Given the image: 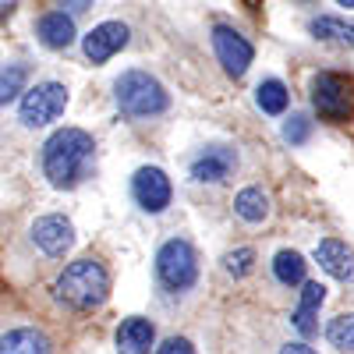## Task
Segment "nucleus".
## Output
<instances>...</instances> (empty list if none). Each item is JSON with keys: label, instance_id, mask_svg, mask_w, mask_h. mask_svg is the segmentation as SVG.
I'll return each instance as SVG.
<instances>
[{"label": "nucleus", "instance_id": "obj_25", "mask_svg": "<svg viewBox=\"0 0 354 354\" xmlns=\"http://www.w3.org/2000/svg\"><path fill=\"white\" fill-rule=\"evenodd\" d=\"M156 354H195V347H192V340H185V337H170V340H163V344L156 347Z\"/></svg>", "mask_w": 354, "mask_h": 354}, {"label": "nucleus", "instance_id": "obj_2", "mask_svg": "<svg viewBox=\"0 0 354 354\" xmlns=\"http://www.w3.org/2000/svg\"><path fill=\"white\" fill-rule=\"evenodd\" d=\"M53 294L57 301H64L75 312H93L106 301L110 294V277L103 270V262L96 259H75L68 262L61 277L53 280Z\"/></svg>", "mask_w": 354, "mask_h": 354}, {"label": "nucleus", "instance_id": "obj_21", "mask_svg": "<svg viewBox=\"0 0 354 354\" xmlns=\"http://www.w3.org/2000/svg\"><path fill=\"white\" fill-rule=\"evenodd\" d=\"M326 340H330L337 351H354V312H340L337 319H330Z\"/></svg>", "mask_w": 354, "mask_h": 354}, {"label": "nucleus", "instance_id": "obj_11", "mask_svg": "<svg viewBox=\"0 0 354 354\" xmlns=\"http://www.w3.org/2000/svg\"><path fill=\"white\" fill-rule=\"evenodd\" d=\"M238 167V153L230 145H205V149L192 160V181L198 185H223Z\"/></svg>", "mask_w": 354, "mask_h": 354}, {"label": "nucleus", "instance_id": "obj_1", "mask_svg": "<svg viewBox=\"0 0 354 354\" xmlns=\"http://www.w3.org/2000/svg\"><path fill=\"white\" fill-rule=\"evenodd\" d=\"M96 160V142L85 128H61L43 145V177L57 192L78 188Z\"/></svg>", "mask_w": 354, "mask_h": 354}, {"label": "nucleus", "instance_id": "obj_7", "mask_svg": "<svg viewBox=\"0 0 354 354\" xmlns=\"http://www.w3.org/2000/svg\"><path fill=\"white\" fill-rule=\"evenodd\" d=\"M213 50H216L220 68L230 78H241L252 68V61H255V46L234 25H213Z\"/></svg>", "mask_w": 354, "mask_h": 354}, {"label": "nucleus", "instance_id": "obj_13", "mask_svg": "<svg viewBox=\"0 0 354 354\" xmlns=\"http://www.w3.org/2000/svg\"><path fill=\"white\" fill-rule=\"evenodd\" d=\"M315 262L322 273H330L333 280H354V252L340 238H322L315 245Z\"/></svg>", "mask_w": 354, "mask_h": 354}, {"label": "nucleus", "instance_id": "obj_16", "mask_svg": "<svg viewBox=\"0 0 354 354\" xmlns=\"http://www.w3.org/2000/svg\"><path fill=\"white\" fill-rule=\"evenodd\" d=\"M273 277L283 283V287H301L308 280V262L301 252H294V248H280L273 255Z\"/></svg>", "mask_w": 354, "mask_h": 354}, {"label": "nucleus", "instance_id": "obj_24", "mask_svg": "<svg viewBox=\"0 0 354 354\" xmlns=\"http://www.w3.org/2000/svg\"><path fill=\"white\" fill-rule=\"evenodd\" d=\"M322 301H326V287H322L319 280H305V283H301V301H298V312L319 315Z\"/></svg>", "mask_w": 354, "mask_h": 354}, {"label": "nucleus", "instance_id": "obj_10", "mask_svg": "<svg viewBox=\"0 0 354 354\" xmlns=\"http://www.w3.org/2000/svg\"><path fill=\"white\" fill-rule=\"evenodd\" d=\"M28 238H32V245H36L43 255L64 259V255L71 252V245H75V227H71V220L50 213V216H39V220L32 223Z\"/></svg>", "mask_w": 354, "mask_h": 354}, {"label": "nucleus", "instance_id": "obj_19", "mask_svg": "<svg viewBox=\"0 0 354 354\" xmlns=\"http://www.w3.org/2000/svg\"><path fill=\"white\" fill-rule=\"evenodd\" d=\"M255 103L262 113H270V117H280L290 103V93H287V85L280 78H262L259 88H255Z\"/></svg>", "mask_w": 354, "mask_h": 354}, {"label": "nucleus", "instance_id": "obj_4", "mask_svg": "<svg viewBox=\"0 0 354 354\" xmlns=\"http://www.w3.org/2000/svg\"><path fill=\"white\" fill-rule=\"evenodd\" d=\"M312 110L319 121L351 124L354 117V78L340 71H319L312 78Z\"/></svg>", "mask_w": 354, "mask_h": 354}, {"label": "nucleus", "instance_id": "obj_29", "mask_svg": "<svg viewBox=\"0 0 354 354\" xmlns=\"http://www.w3.org/2000/svg\"><path fill=\"white\" fill-rule=\"evenodd\" d=\"M337 4H344V8H354V0H337Z\"/></svg>", "mask_w": 354, "mask_h": 354}, {"label": "nucleus", "instance_id": "obj_6", "mask_svg": "<svg viewBox=\"0 0 354 354\" xmlns=\"http://www.w3.org/2000/svg\"><path fill=\"white\" fill-rule=\"evenodd\" d=\"M64 110H68V88L61 82H39L21 93L18 117L25 128H43V124H53Z\"/></svg>", "mask_w": 354, "mask_h": 354}, {"label": "nucleus", "instance_id": "obj_28", "mask_svg": "<svg viewBox=\"0 0 354 354\" xmlns=\"http://www.w3.org/2000/svg\"><path fill=\"white\" fill-rule=\"evenodd\" d=\"M15 11V0H0V18H8Z\"/></svg>", "mask_w": 354, "mask_h": 354}, {"label": "nucleus", "instance_id": "obj_12", "mask_svg": "<svg viewBox=\"0 0 354 354\" xmlns=\"http://www.w3.org/2000/svg\"><path fill=\"white\" fill-rule=\"evenodd\" d=\"M113 344H117V354H149L156 344V326L142 315H128L117 326Z\"/></svg>", "mask_w": 354, "mask_h": 354}, {"label": "nucleus", "instance_id": "obj_5", "mask_svg": "<svg viewBox=\"0 0 354 354\" xmlns=\"http://www.w3.org/2000/svg\"><path fill=\"white\" fill-rule=\"evenodd\" d=\"M156 280L167 290H188L198 280V255L192 248V241L185 238H170L160 245L156 252Z\"/></svg>", "mask_w": 354, "mask_h": 354}, {"label": "nucleus", "instance_id": "obj_22", "mask_svg": "<svg viewBox=\"0 0 354 354\" xmlns=\"http://www.w3.org/2000/svg\"><path fill=\"white\" fill-rule=\"evenodd\" d=\"M223 270H227V277H234V280L248 277V273L255 270V248L241 245V248L227 252V255H223Z\"/></svg>", "mask_w": 354, "mask_h": 354}, {"label": "nucleus", "instance_id": "obj_17", "mask_svg": "<svg viewBox=\"0 0 354 354\" xmlns=\"http://www.w3.org/2000/svg\"><path fill=\"white\" fill-rule=\"evenodd\" d=\"M234 213H238L245 223H262L270 216V195H266L259 185H248L234 195Z\"/></svg>", "mask_w": 354, "mask_h": 354}, {"label": "nucleus", "instance_id": "obj_9", "mask_svg": "<svg viewBox=\"0 0 354 354\" xmlns=\"http://www.w3.org/2000/svg\"><path fill=\"white\" fill-rule=\"evenodd\" d=\"M131 195H135V202L142 205L145 213H163L170 205V198H174V185H170L167 170L138 167L135 177H131Z\"/></svg>", "mask_w": 354, "mask_h": 354}, {"label": "nucleus", "instance_id": "obj_8", "mask_svg": "<svg viewBox=\"0 0 354 354\" xmlns=\"http://www.w3.org/2000/svg\"><path fill=\"white\" fill-rule=\"evenodd\" d=\"M131 39V28L124 21H100L96 28H88L82 39V53L88 64H106L113 53H121Z\"/></svg>", "mask_w": 354, "mask_h": 354}, {"label": "nucleus", "instance_id": "obj_15", "mask_svg": "<svg viewBox=\"0 0 354 354\" xmlns=\"http://www.w3.org/2000/svg\"><path fill=\"white\" fill-rule=\"evenodd\" d=\"M0 354H53V340L39 326H15L0 333Z\"/></svg>", "mask_w": 354, "mask_h": 354}, {"label": "nucleus", "instance_id": "obj_3", "mask_svg": "<svg viewBox=\"0 0 354 354\" xmlns=\"http://www.w3.org/2000/svg\"><path fill=\"white\" fill-rule=\"evenodd\" d=\"M113 100H117V110L131 121H142V117H156L170 106V93L167 85L149 75V71H124L121 78L113 82Z\"/></svg>", "mask_w": 354, "mask_h": 354}, {"label": "nucleus", "instance_id": "obj_23", "mask_svg": "<svg viewBox=\"0 0 354 354\" xmlns=\"http://www.w3.org/2000/svg\"><path fill=\"white\" fill-rule=\"evenodd\" d=\"M283 138L290 145H305L312 138V121H308V113H290L287 121H283Z\"/></svg>", "mask_w": 354, "mask_h": 354}, {"label": "nucleus", "instance_id": "obj_18", "mask_svg": "<svg viewBox=\"0 0 354 354\" xmlns=\"http://www.w3.org/2000/svg\"><path fill=\"white\" fill-rule=\"evenodd\" d=\"M308 32L315 39H326V43H344V46H354V21L347 18H337V15H319L308 21Z\"/></svg>", "mask_w": 354, "mask_h": 354}, {"label": "nucleus", "instance_id": "obj_20", "mask_svg": "<svg viewBox=\"0 0 354 354\" xmlns=\"http://www.w3.org/2000/svg\"><path fill=\"white\" fill-rule=\"evenodd\" d=\"M28 85V64H8L0 68V106L15 103Z\"/></svg>", "mask_w": 354, "mask_h": 354}, {"label": "nucleus", "instance_id": "obj_27", "mask_svg": "<svg viewBox=\"0 0 354 354\" xmlns=\"http://www.w3.org/2000/svg\"><path fill=\"white\" fill-rule=\"evenodd\" d=\"M280 354H315V347H308L305 340H294V344H283Z\"/></svg>", "mask_w": 354, "mask_h": 354}, {"label": "nucleus", "instance_id": "obj_14", "mask_svg": "<svg viewBox=\"0 0 354 354\" xmlns=\"http://www.w3.org/2000/svg\"><path fill=\"white\" fill-rule=\"evenodd\" d=\"M36 36H39V43L46 50H68L75 43V36H78L75 32V18L64 15V11H46L36 21Z\"/></svg>", "mask_w": 354, "mask_h": 354}, {"label": "nucleus", "instance_id": "obj_26", "mask_svg": "<svg viewBox=\"0 0 354 354\" xmlns=\"http://www.w3.org/2000/svg\"><path fill=\"white\" fill-rule=\"evenodd\" d=\"M57 4H61V11L64 15H82V11H88V8H93V0H57Z\"/></svg>", "mask_w": 354, "mask_h": 354}]
</instances>
